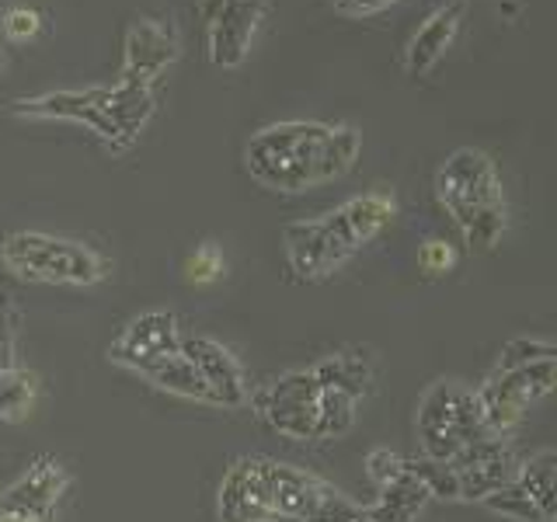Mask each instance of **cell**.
Returning a JSON list of instances; mask_svg holds the SVG:
<instances>
[{
    "label": "cell",
    "mask_w": 557,
    "mask_h": 522,
    "mask_svg": "<svg viewBox=\"0 0 557 522\" xmlns=\"http://www.w3.org/2000/svg\"><path fill=\"white\" fill-rule=\"evenodd\" d=\"M376 492H380V498L366 509V519L370 522H414L418 512L432 501L429 487L411 474L408 463H405V474L394 477L391 484L376 487Z\"/></svg>",
    "instance_id": "obj_18"
},
{
    "label": "cell",
    "mask_w": 557,
    "mask_h": 522,
    "mask_svg": "<svg viewBox=\"0 0 557 522\" xmlns=\"http://www.w3.org/2000/svg\"><path fill=\"white\" fill-rule=\"evenodd\" d=\"M411 474L429 487L432 498H443V501H460V484H457V470L443 460H405Z\"/></svg>",
    "instance_id": "obj_24"
},
{
    "label": "cell",
    "mask_w": 557,
    "mask_h": 522,
    "mask_svg": "<svg viewBox=\"0 0 557 522\" xmlns=\"http://www.w3.org/2000/svg\"><path fill=\"white\" fill-rule=\"evenodd\" d=\"M39 32H42V14L35 8L17 4V8H8L4 17H0V35H4V42H11V46H25Z\"/></svg>",
    "instance_id": "obj_27"
},
{
    "label": "cell",
    "mask_w": 557,
    "mask_h": 522,
    "mask_svg": "<svg viewBox=\"0 0 557 522\" xmlns=\"http://www.w3.org/2000/svg\"><path fill=\"white\" fill-rule=\"evenodd\" d=\"M331 4H335V11L345 17H366V14H376L383 8L397 4V0H331Z\"/></svg>",
    "instance_id": "obj_30"
},
{
    "label": "cell",
    "mask_w": 557,
    "mask_h": 522,
    "mask_svg": "<svg viewBox=\"0 0 557 522\" xmlns=\"http://www.w3.org/2000/svg\"><path fill=\"white\" fill-rule=\"evenodd\" d=\"M362 136L345 122L289 119L272 122L248 139V174L278 196H300L307 188L345 178L356 167Z\"/></svg>",
    "instance_id": "obj_1"
},
{
    "label": "cell",
    "mask_w": 557,
    "mask_h": 522,
    "mask_svg": "<svg viewBox=\"0 0 557 522\" xmlns=\"http://www.w3.org/2000/svg\"><path fill=\"white\" fill-rule=\"evenodd\" d=\"M481 505H484L487 512L505 515V519H512V522H547L544 515H540L536 505H533V498L516 484V477L505 484V487H498L495 495H487Z\"/></svg>",
    "instance_id": "obj_23"
},
{
    "label": "cell",
    "mask_w": 557,
    "mask_h": 522,
    "mask_svg": "<svg viewBox=\"0 0 557 522\" xmlns=\"http://www.w3.org/2000/svg\"><path fill=\"white\" fill-rule=\"evenodd\" d=\"M39 373L28 370V365H8L0 370V422L4 425H25L35 405H39Z\"/></svg>",
    "instance_id": "obj_21"
},
{
    "label": "cell",
    "mask_w": 557,
    "mask_h": 522,
    "mask_svg": "<svg viewBox=\"0 0 557 522\" xmlns=\"http://www.w3.org/2000/svg\"><path fill=\"white\" fill-rule=\"evenodd\" d=\"M220 522H278L269 484L261 474V457H237L220 481L216 495Z\"/></svg>",
    "instance_id": "obj_14"
},
{
    "label": "cell",
    "mask_w": 557,
    "mask_h": 522,
    "mask_svg": "<svg viewBox=\"0 0 557 522\" xmlns=\"http://www.w3.org/2000/svg\"><path fill=\"white\" fill-rule=\"evenodd\" d=\"M206 14V57L213 66L234 70L248 60L251 42L265 22V0H202Z\"/></svg>",
    "instance_id": "obj_9"
},
{
    "label": "cell",
    "mask_w": 557,
    "mask_h": 522,
    "mask_svg": "<svg viewBox=\"0 0 557 522\" xmlns=\"http://www.w3.org/2000/svg\"><path fill=\"white\" fill-rule=\"evenodd\" d=\"M0 261L4 269L25 283L42 286H74L87 289L112 275V261L87 248L84 240L57 237L42 231H17L0 244Z\"/></svg>",
    "instance_id": "obj_4"
},
{
    "label": "cell",
    "mask_w": 557,
    "mask_h": 522,
    "mask_svg": "<svg viewBox=\"0 0 557 522\" xmlns=\"http://www.w3.org/2000/svg\"><path fill=\"white\" fill-rule=\"evenodd\" d=\"M66 487H70V470L57 457H39L28 463L22 477L11 481L0 492V512H28V515L52 519Z\"/></svg>",
    "instance_id": "obj_15"
},
{
    "label": "cell",
    "mask_w": 557,
    "mask_h": 522,
    "mask_svg": "<svg viewBox=\"0 0 557 522\" xmlns=\"http://www.w3.org/2000/svg\"><path fill=\"white\" fill-rule=\"evenodd\" d=\"M457 261H460V254L446 237H425L422 248H418V269H422L429 278L449 275L453 269H457Z\"/></svg>",
    "instance_id": "obj_26"
},
{
    "label": "cell",
    "mask_w": 557,
    "mask_h": 522,
    "mask_svg": "<svg viewBox=\"0 0 557 522\" xmlns=\"http://www.w3.org/2000/svg\"><path fill=\"white\" fill-rule=\"evenodd\" d=\"M366 474H370V481L376 487L391 484L394 477L405 474V457L394 452V449H373L370 457H366Z\"/></svg>",
    "instance_id": "obj_29"
},
{
    "label": "cell",
    "mask_w": 557,
    "mask_h": 522,
    "mask_svg": "<svg viewBox=\"0 0 557 522\" xmlns=\"http://www.w3.org/2000/svg\"><path fill=\"white\" fill-rule=\"evenodd\" d=\"M223 272H226V261L213 240L199 244V248L185 258V283L188 286H213L223 278Z\"/></svg>",
    "instance_id": "obj_25"
},
{
    "label": "cell",
    "mask_w": 557,
    "mask_h": 522,
    "mask_svg": "<svg viewBox=\"0 0 557 522\" xmlns=\"http://www.w3.org/2000/svg\"><path fill=\"white\" fill-rule=\"evenodd\" d=\"M435 199L470 251H492L509 226L502 178L484 150L463 147L449 153L443 167L435 171Z\"/></svg>",
    "instance_id": "obj_3"
},
{
    "label": "cell",
    "mask_w": 557,
    "mask_h": 522,
    "mask_svg": "<svg viewBox=\"0 0 557 522\" xmlns=\"http://www.w3.org/2000/svg\"><path fill=\"white\" fill-rule=\"evenodd\" d=\"M261 474L278 522H370L362 505L304 467L261 457Z\"/></svg>",
    "instance_id": "obj_6"
},
{
    "label": "cell",
    "mask_w": 557,
    "mask_h": 522,
    "mask_svg": "<svg viewBox=\"0 0 557 522\" xmlns=\"http://www.w3.org/2000/svg\"><path fill=\"white\" fill-rule=\"evenodd\" d=\"M178 60V32L171 17H136L126 32V52H122L119 84L147 87L153 91L168 66Z\"/></svg>",
    "instance_id": "obj_11"
},
{
    "label": "cell",
    "mask_w": 557,
    "mask_h": 522,
    "mask_svg": "<svg viewBox=\"0 0 557 522\" xmlns=\"http://www.w3.org/2000/svg\"><path fill=\"white\" fill-rule=\"evenodd\" d=\"M460 17L463 4L460 0H446V4L435 8L422 25L414 28V35L405 46V70L411 77H425L429 70L446 57V49L453 46L460 32Z\"/></svg>",
    "instance_id": "obj_16"
},
{
    "label": "cell",
    "mask_w": 557,
    "mask_h": 522,
    "mask_svg": "<svg viewBox=\"0 0 557 522\" xmlns=\"http://www.w3.org/2000/svg\"><path fill=\"white\" fill-rule=\"evenodd\" d=\"M0 70H4V57H0Z\"/></svg>",
    "instance_id": "obj_32"
},
{
    "label": "cell",
    "mask_w": 557,
    "mask_h": 522,
    "mask_svg": "<svg viewBox=\"0 0 557 522\" xmlns=\"http://www.w3.org/2000/svg\"><path fill=\"white\" fill-rule=\"evenodd\" d=\"M516 484L533 498V505L547 522L557 519V452L554 449H536L530 457H519Z\"/></svg>",
    "instance_id": "obj_20"
},
{
    "label": "cell",
    "mask_w": 557,
    "mask_h": 522,
    "mask_svg": "<svg viewBox=\"0 0 557 522\" xmlns=\"http://www.w3.org/2000/svg\"><path fill=\"white\" fill-rule=\"evenodd\" d=\"M139 380H147L150 387L164 390V394H174V397H182V400H196V405L216 408L213 405V394H209L202 376L196 373V365H191L182 356V348L174 356H164V359H157L153 365H147V370L139 373Z\"/></svg>",
    "instance_id": "obj_19"
},
{
    "label": "cell",
    "mask_w": 557,
    "mask_h": 522,
    "mask_svg": "<svg viewBox=\"0 0 557 522\" xmlns=\"http://www.w3.org/2000/svg\"><path fill=\"white\" fill-rule=\"evenodd\" d=\"M324 387L310 370H289L251 390L248 408L272 432L293 443H318V408Z\"/></svg>",
    "instance_id": "obj_8"
},
{
    "label": "cell",
    "mask_w": 557,
    "mask_h": 522,
    "mask_svg": "<svg viewBox=\"0 0 557 522\" xmlns=\"http://www.w3.org/2000/svg\"><path fill=\"white\" fill-rule=\"evenodd\" d=\"M516 460L519 457L512 452L509 439H498V435H487V439L457 452L449 467L457 470L460 501H484L487 495H495L498 487L516 477Z\"/></svg>",
    "instance_id": "obj_13"
},
{
    "label": "cell",
    "mask_w": 557,
    "mask_h": 522,
    "mask_svg": "<svg viewBox=\"0 0 557 522\" xmlns=\"http://www.w3.org/2000/svg\"><path fill=\"white\" fill-rule=\"evenodd\" d=\"M157 98L147 87L112 84V87H81V91H46L14 101V115L25 119H60L91 129L112 153L136 147L139 133L153 119Z\"/></svg>",
    "instance_id": "obj_2"
},
{
    "label": "cell",
    "mask_w": 557,
    "mask_h": 522,
    "mask_svg": "<svg viewBox=\"0 0 557 522\" xmlns=\"http://www.w3.org/2000/svg\"><path fill=\"white\" fill-rule=\"evenodd\" d=\"M414 432H418V446H422V457L443 463H449L457 452L492 435L484 428L474 387H467L460 380H435L422 394Z\"/></svg>",
    "instance_id": "obj_5"
},
{
    "label": "cell",
    "mask_w": 557,
    "mask_h": 522,
    "mask_svg": "<svg viewBox=\"0 0 557 522\" xmlns=\"http://www.w3.org/2000/svg\"><path fill=\"white\" fill-rule=\"evenodd\" d=\"M182 356L196 365V373L202 376L209 394H213L216 408H226V411L248 408V397H251L248 373H244L240 359L223 341L209 338V335H185Z\"/></svg>",
    "instance_id": "obj_12"
},
{
    "label": "cell",
    "mask_w": 557,
    "mask_h": 522,
    "mask_svg": "<svg viewBox=\"0 0 557 522\" xmlns=\"http://www.w3.org/2000/svg\"><path fill=\"white\" fill-rule=\"evenodd\" d=\"M0 522H57V519L28 515V512H0Z\"/></svg>",
    "instance_id": "obj_31"
},
{
    "label": "cell",
    "mask_w": 557,
    "mask_h": 522,
    "mask_svg": "<svg viewBox=\"0 0 557 522\" xmlns=\"http://www.w3.org/2000/svg\"><path fill=\"white\" fill-rule=\"evenodd\" d=\"M286 261L296 278L304 283H321L331 272H338L352 254H359L366 244L356 234L345 206L331 209L318 220H296L283 231Z\"/></svg>",
    "instance_id": "obj_7"
},
{
    "label": "cell",
    "mask_w": 557,
    "mask_h": 522,
    "mask_svg": "<svg viewBox=\"0 0 557 522\" xmlns=\"http://www.w3.org/2000/svg\"><path fill=\"white\" fill-rule=\"evenodd\" d=\"M182 338V321L174 310H144L115 335L109 345V362L139 376L157 359L178 352Z\"/></svg>",
    "instance_id": "obj_10"
},
{
    "label": "cell",
    "mask_w": 557,
    "mask_h": 522,
    "mask_svg": "<svg viewBox=\"0 0 557 522\" xmlns=\"http://www.w3.org/2000/svg\"><path fill=\"white\" fill-rule=\"evenodd\" d=\"M356 408L359 400H352L342 390H324L321 408H318V443L321 439H342L356 425Z\"/></svg>",
    "instance_id": "obj_22"
},
{
    "label": "cell",
    "mask_w": 557,
    "mask_h": 522,
    "mask_svg": "<svg viewBox=\"0 0 557 522\" xmlns=\"http://www.w3.org/2000/svg\"><path fill=\"white\" fill-rule=\"evenodd\" d=\"M17 324H22V313L8 293H0V370L17 365Z\"/></svg>",
    "instance_id": "obj_28"
},
{
    "label": "cell",
    "mask_w": 557,
    "mask_h": 522,
    "mask_svg": "<svg viewBox=\"0 0 557 522\" xmlns=\"http://www.w3.org/2000/svg\"><path fill=\"white\" fill-rule=\"evenodd\" d=\"M310 373L318 376L324 390H342L352 400H362L373 390V359L359 348H342V352L324 356L310 365Z\"/></svg>",
    "instance_id": "obj_17"
}]
</instances>
